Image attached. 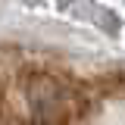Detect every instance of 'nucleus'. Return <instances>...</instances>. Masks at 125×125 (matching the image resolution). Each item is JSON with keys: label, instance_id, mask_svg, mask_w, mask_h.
<instances>
[{"label": "nucleus", "instance_id": "f257e3e1", "mask_svg": "<svg viewBox=\"0 0 125 125\" xmlns=\"http://www.w3.org/2000/svg\"><path fill=\"white\" fill-rule=\"evenodd\" d=\"M0 125H125V69L0 50Z\"/></svg>", "mask_w": 125, "mask_h": 125}]
</instances>
